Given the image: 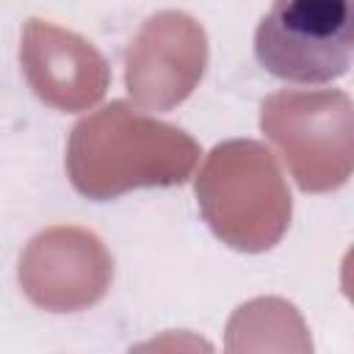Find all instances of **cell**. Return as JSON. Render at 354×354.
Here are the masks:
<instances>
[{
  "label": "cell",
  "instance_id": "obj_1",
  "mask_svg": "<svg viewBox=\"0 0 354 354\" xmlns=\"http://www.w3.org/2000/svg\"><path fill=\"white\" fill-rule=\"evenodd\" d=\"M354 0H274L254 30L257 64L285 83H332L351 66Z\"/></svg>",
  "mask_w": 354,
  "mask_h": 354
}]
</instances>
